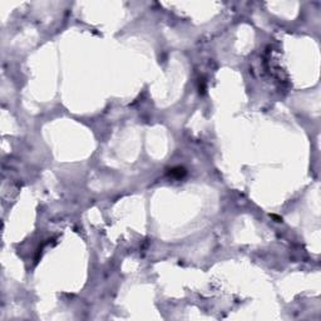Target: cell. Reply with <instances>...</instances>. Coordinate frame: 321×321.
I'll return each instance as SVG.
<instances>
[{
  "mask_svg": "<svg viewBox=\"0 0 321 321\" xmlns=\"http://www.w3.org/2000/svg\"><path fill=\"white\" fill-rule=\"evenodd\" d=\"M184 168H181V167H178V168H173L172 171H171V175L172 176H177V177H181V176H183L184 175Z\"/></svg>",
  "mask_w": 321,
  "mask_h": 321,
  "instance_id": "cell-1",
  "label": "cell"
}]
</instances>
